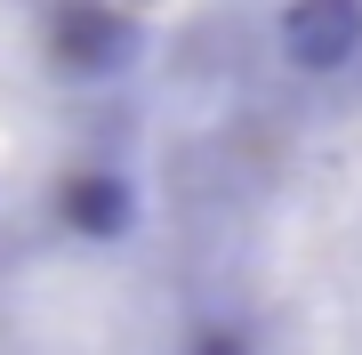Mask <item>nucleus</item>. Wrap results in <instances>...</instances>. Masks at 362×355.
Returning a JSON list of instances; mask_svg holds the SVG:
<instances>
[{"label": "nucleus", "instance_id": "obj_1", "mask_svg": "<svg viewBox=\"0 0 362 355\" xmlns=\"http://www.w3.org/2000/svg\"><path fill=\"white\" fill-rule=\"evenodd\" d=\"M282 49L306 73H338L362 49V0H298L282 16Z\"/></svg>", "mask_w": 362, "mask_h": 355}]
</instances>
